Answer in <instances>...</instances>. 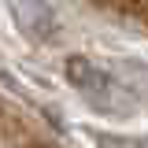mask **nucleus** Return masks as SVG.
I'll return each mask as SVG.
<instances>
[{
	"label": "nucleus",
	"instance_id": "obj_1",
	"mask_svg": "<svg viewBox=\"0 0 148 148\" xmlns=\"http://www.w3.org/2000/svg\"><path fill=\"white\" fill-rule=\"evenodd\" d=\"M0 148H67L52 130H45L30 111L0 96Z\"/></svg>",
	"mask_w": 148,
	"mask_h": 148
},
{
	"label": "nucleus",
	"instance_id": "obj_2",
	"mask_svg": "<svg viewBox=\"0 0 148 148\" xmlns=\"http://www.w3.org/2000/svg\"><path fill=\"white\" fill-rule=\"evenodd\" d=\"M89 4L92 11L115 18V22H126V26H137L141 34H148V0H82Z\"/></svg>",
	"mask_w": 148,
	"mask_h": 148
}]
</instances>
